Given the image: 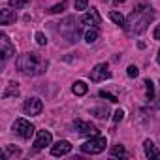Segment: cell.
<instances>
[{
  "instance_id": "cell-1",
  "label": "cell",
  "mask_w": 160,
  "mask_h": 160,
  "mask_svg": "<svg viewBox=\"0 0 160 160\" xmlns=\"http://www.w3.org/2000/svg\"><path fill=\"white\" fill-rule=\"evenodd\" d=\"M17 70L23 73V75H28V77H32V75H42L45 70H47V66H49V62L40 55V53H25V55H21L19 58H17Z\"/></svg>"
},
{
  "instance_id": "cell-2",
  "label": "cell",
  "mask_w": 160,
  "mask_h": 160,
  "mask_svg": "<svg viewBox=\"0 0 160 160\" xmlns=\"http://www.w3.org/2000/svg\"><path fill=\"white\" fill-rule=\"evenodd\" d=\"M152 17H154V12H152L149 6H145V4H139V6L130 13V17L126 19L124 28H126L128 32H132V34H141L143 30H147V27H149V23L152 21Z\"/></svg>"
},
{
  "instance_id": "cell-3",
  "label": "cell",
  "mask_w": 160,
  "mask_h": 160,
  "mask_svg": "<svg viewBox=\"0 0 160 160\" xmlns=\"http://www.w3.org/2000/svg\"><path fill=\"white\" fill-rule=\"evenodd\" d=\"M60 34L68 42H77V38L81 36V27L77 25V21L73 17H68L64 23H60Z\"/></svg>"
},
{
  "instance_id": "cell-4",
  "label": "cell",
  "mask_w": 160,
  "mask_h": 160,
  "mask_svg": "<svg viewBox=\"0 0 160 160\" xmlns=\"http://www.w3.org/2000/svg\"><path fill=\"white\" fill-rule=\"evenodd\" d=\"M106 145H108V141L104 136H94L81 145V151L87 154H100L102 151H106Z\"/></svg>"
},
{
  "instance_id": "cell-5",
  "label": "cell",
  "mask_w": 160,
  "mask_h": 160,
  "mask_svg": "<svg viewBox=\"0 0 160 160\" xmlns=\"http://www.w3.org/2000/svg\"><path fill=\"white\" fill-rule=\"evenodd\" d=\"M34 126L27 121V119H17L15 122H13V132L17 134V136H21L23 139H30L32 136H34Z\"/></svg>"
},
{
  "instance_id": "cell-6",
  "label": "cell",
  "mask_w": 160,
  "mask_h": 160,
  "mask_svg": "<svg viewBox=\"0 0 160 160\" xmlns=\"http://www.w3.org/2000/svg\"><path fill=\"white\" fill-rule=\"evenodd\" d=\"M109 77H111V72H109L108 64H96L91 70V81H94V83L106 81V79H109Z\"/></svg>"
},
{
  "instance_id": "cell-7",
  "label": "cell",
  "mask_w": 160,
  "mask_h": 160,
  "mask_svg": "<svg viewBox=\"0 0 160 160\" xmlns=\"http://www.w3.org/2000/svg\"><path fill=\"white\" fill-rule=\"evenodd\" d=\"M42 109H43V104H42V100L36 98V96L25 100V104H23V111H25V115H30V117H32V115H40Z\"/></svg>"
},
{
  "instance_id": "cell-8",
  "label": "cell",
  "mask_w": 160,
  "mask_h": 160,
  "mask_svg": "<svg viewBox=\"0 0 160 160\" xmlns=\"http://www.w3.org/2000/svg\"><path fill=\"white\" fill-rule=\"evenodd\" d=\"M77 134H81V136H98V128L92 124V122H87V121H81V119H77L73 122Z\"/></svg>"
},
{
  "instance_id": "cell-9",
  "label": "cell",
  "mask_w": 160,
  "mask_h": 160,
  "mask_svg": "<svg viewBox=\"0 0 160 160\" xmlns=\"http://www.w3.org/2000/svg\"><path fill=\"white\" fill-rule=\"evenodd\" d=\"M81 23L83 25H89V27H100L102 25V17H100V13H98V10L96 8H91V12H87L83 17H81Z\"/></svg>"
},
{
  "instance_id": "cell-10",
  "label": "cell",
  "mask_w": 160,
  "mask_h": 160,
  "mask_svg": "<svg viewBox=\"0 0 160 160\" xmlns=\"http://www.w3.org/2000/svg\"><path fill=\"white\" fill-rule=\"evenodd\" d=\"M51 141H53V136H51V132H47V130H40L38 134H36V139H34V149H45L47 145H51Z\"/></svg>"
},
{
  "instance_id": "cell-11",
  "label": "cell",
  "mask_w": 160,
  "mask_h": 160,
  "mask_svg": "<svg viewBox=\"0 0 160 160\" xmlns=\"http://www.w3.org/2000/svg\"><path fill=\"white\" fill-rule=\"evenodd\" d=\"M0 43H2V58H4V60H8L10 57L15 55V45L10 42V38H8L4 32L0 34Z\"/></svg>"
},
{
  "instance_id": "cell-12",
  "label": "cell",
  "mask_w": 160,
  "mask_h": 160,
  "mask_svg": "<svg viewBox=\"0 0 160 160\" xmlns=\"http://www.w3.org/2000/svg\"><path fill=\"white\" fill-rule=\"evenodd\" d=\"M70 151H72V143L66 141V139L57 141V143L51 147V154H53V156H64V154H68Z\"/></svg>"
},
{
  "instance_id": "cell-13",
  "label": "cell",
  "mask_w": 160,
  "mask_h": 160,
  "mask_svg": "<svg viewBox=\"0 0 160 160\" xmlns=\"http://www.w3.org/2000/svg\"><path fill=\"white\" fill-rule=\"evenodd\" d=\"M15 19H17V15L10 8H4L0 12V25H12V23H15Z\"/></svg>"
},
{
  "instance_id": "cell-14",
  "label": "cell",
  "mask_w": 160,
  "mask_h": 160,
  "mask_svg": "<svg viewBox=\"0 0 160 160\" xmlns=\"http://www.w3.org/2000/svg\"><path fill=\"white\" fill-rule=\"evenodd\" d=\"M143 149H145V156H147V158H158V160H160V151L156 149V145H154L151 139H145Z\"/></svg>"
},
{
  "instance_id": "cell-15",
  "label": "cell",
  "mask_w": 160,
  "mask_h": 160,
  "mask_svg": "<svg viewBox=\"0 0 160 160\" xmlns=\"http://www.w3.org/2000/svg\"><path fill=\"white\" fill-rule=\"evenodd\" d=\"M87 91H89V87H87L85 81H75V83L72 85V92H73L75 96H83V94H87Z\"/></svg>"
},
{
  "instance_id": "cell-16",
  "label": "cell",
  "mask_w": 160,
  "mask_h": 160,
  "mask_svg": "<svg viewBox=\"0 0 160 160\" xmlns=\"http://www.w3.org/2000/svg\"><path fill=\"white\" fill-rule=\"evenodd\" d=\"M98 40V28L96 27H91L87 32H85V42L87 43H94Z\"/></svg>"
},
{
  "instance_id": "cell-17",
  "label": "cell",
  "mask_w": 160,
  "mask_h": 160,
  "mask_svg": "<svg viewBox=\"0 0 160 160\" xmlns=\"http://www.w3.org/2000/svg\"><path fill=\"white\" fill-rule=\"evenodd\" d=\"M109 19H111L113 23L121 25V27H124V23H126L124 15H122V13H119V12H109Z\"/></svg>"
},
{
  "instance_id": "cell-18",
  "label": "cell",
  "mask_w": 160,
  "mask_h": 160,
  "mask_svg": "<svg viewBox=\"0 0 160 160\" xmlns=\"http://www.w3.org/2000/svg\"><path fill=\"white\" fill-rule=\"evenodd\" d=\"M10 96H19V87H17V83H10L8 89L4 91V98H10Z\"/></svg>"
},
{
  "instance_id": "cell-19",
  "label": "cell",
  "mask_w": 160,
  "mask_h": 160,
  "mask_svg": "<svg viewBox=\"0 0 160 160\" xmlns=\"http://www.w3.org/2000/svg\"><path fill=\"white\" fill-rule=\"evenodd\" d=\"M145 87H147V100H154V83L151 79H145Z\"/></svg>"
},
{
  "instance_id": "cell-20",
  "label": "cell",
  "mask_w": 160,
  "mask_h": 160,
  "mask_svg": "<svg viewBox=\"0 0 160 160\" xmlns=\"http://www.w3.org/2000/svg\"><path fill=\"white\" fill-rule=\"evenodd\" d=\"M66 6H68V2H66V0H62L60 4H55V6H53L49 12H51V13H62V12L66 10Z\"/></svg>"
},
{
  "instance_id": "cell-21",
  "label": "cell",
  "mask_w": 160,
  "mask_h": 160,
  "mask_svg": "<svg viewBox=\"0 0 160 160\" xmlns=\"http://www.w3.org/2000/svg\"><path fill=\"white\" fill-rule=\"evenodd\" d=\"M28 2H30V0H10V6L15 8V10H21V8H25Z\"/></svg>"
},
{
  "instance_id": "cell-22",
  "label": "cell",
  "mask_w": 160,
  "mask_h": 160,
  "mask_svg": "<svg viewBox=\"0 0 160 160\" xmlns=\"http://www.w3.org/2000/svg\"><path fill=\"white\" fill-rule=\"evenodd\" d=\"M87 6H89V0H73V8L75 10H87Z\"/></svg>"
},
{
  "instance_id": "cell-23",
  "label": "cell",
  "mask_w": 160,
  "mask_h": 160,
  "mask_svg": "<svg viewBox=\"0 0 160 160\" xmlns=\"http://www.w3.org/2000/svg\"><path fill=\"white\" fill-rule=\"evenodd\" d=\"M100 98H106V100H109V102H119V98H117L115 94L106 92V91H100Z\"/></svg>"
},
{
  "instance_id": "cell-24",
  "label": "cell",
  "mask_w": 160,
  "mask_h": 160,
  "mask_svg": "<svg viewBox=\"0 0 160 160\" xmlns=\"http://www.w3.org/2000/svg\"><path fill=\"white\" fill-rule=\"evenodd\" d=\"M111 156H124V147L122 145H115L111 149Z\"/></svg>"
},
{
  "instance_id": "cell-25",
  "label": "cell",
  "mask_w": 160,
  "mask_h": 160,
  "mask_svg": "<svg viewBox=\"0 0 160 160\" xmlns=\"http://www.w3.org/2000/svg\"><path fill=\"white\" fill-rule=\"evenodd\" d=\"M126 73H128V77H138V75H139V70H138V66L132 64V66L126 68Z\"/></svg>"
},
{
  "instance_id": "cell-26",
  "label": "cell",
  "mask_w": 160,
  "mask_h": 160,
  "mask_svg": "<svg viewBox=\"0 0 160 160\" xmlns=\"http://www.w3.org/2000/svg\"><path fill=\"white\" fill-rule=\"evenodd\" d=\"M36 42H38V45H45V43H47L45 34H43V32H36Z\"/></svg>"
},
{
  "instance_id": "cell-27",
  "label": "cell",
  "mask_w": 160,
  "mask_h": 160,
  "mask_svg": "<svg viewBox=\"0 0 160 160\" xmlns=\"http://www.w3.org/2000/svg\"><path fill=\"white\" fill-rule=\"evenodd\" d=\"M122 119H124V111H122V109H117L115 115H113V121H115V122H121Z\"/></svg>"
},
{
  "instance_id": "cell-28",
  "label": "cell",
  "mask_w": 160,
  "mask_h": 160,
  "mask_svg": "<svg viewBox=\"0 0 160 160\" xmlns=\"http://www.w3.org/2000/svg\"><path fill=\"white\" fill-rule=\"evenodd\" d=\"M154 40H158V42H160V25L154 28Z\"/></svg>"
},
{
  "instance_id": "cell-29",
  "label": "cell",
  "mask_w": 160,
  "mask_h": 160,
  "mask_svg": "<svg viewBox=\"0 0 160 160\" xmlns=\"http://www.w3.org/2000/svg\"><path fill=\"white\" fill-rule=\"evenodd\" d=\"M113 2H115V4H122V2H124V0H113Z\"/></svg>"
},
{
  "instance_id": "cell-30",
  "label": "cell",
  "mask_w": 160,
  "mask_h": 160,
  "mask_svg": "<svg viewBox=\"0 0 160 160\" xmlns=\"http://www.w3.org/2000/svg\"><path fill=\"white\" fill-rule=\"evenodd\" d=\"M156 62L160 64V51H158V57H156Z\"/></svg>"
}]
</instances>
